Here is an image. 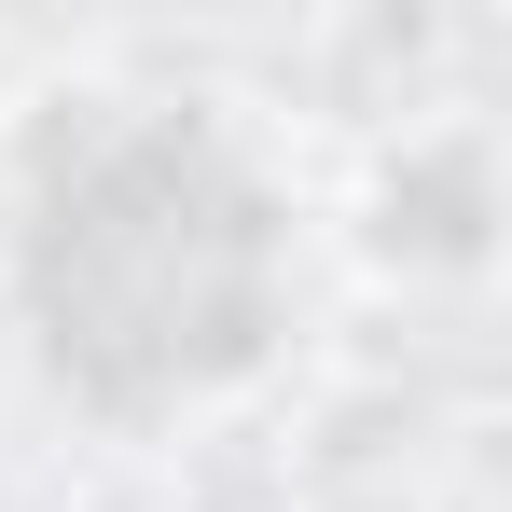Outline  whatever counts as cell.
Wrapping results in <instances>:
<instances>
[{"instance_id": "6da1fadb", "label": "cell", "mask_w": 512, "mask_h": 512, "mask_svg": "<svg viewBox=\"0 0 512 512\" xmlns=\"http://www.w3.org/2000/svg\"><path fill=\"white\" fill-rule=\"evenodd\" d=\"M346 222H360V263L374 277L471 291L499 263V125L485 111H402V125H374Z\"/></svg>"}]
</instances>
